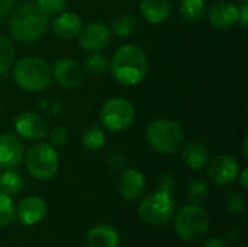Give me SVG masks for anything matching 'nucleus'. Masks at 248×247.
Segmentation results:
<instances>
[{
	"label": "nucleus",
	"mask_w": 248,
	"mask_h": 247,
	"mask_svg": "<svg viewBox=\"0 0 248 247\" xmlns=\"http://www.w3.org/2000/svg\"><path fill=\"white\" fill-rule=\"evenodd\" d=\"M206 13V0H182L180 15L187 22H198Z\"/></svg>",
	"instance_id": "nucleus-22"
},
{
	"label": "nucleus",
	"mask_w": 248,
	"mask_h": 247,
	"mask_svg": "<svg viewBox=\"0 0 248 247\" xmlns=\"http://www.w3.org/2000/svg\"><path fill=\"white\" fill-rule=\"evenodd\" d=\"M238 178H240V182H241V186H243V189H248V182H247L248 169H243V172H241V176H238Z\"/></svg>",
	"instance_id": "nucleus-37"
},
{
	"label": "nucleus",
	"mask_w": 248,
	"mask_h": 247,
	"mask_svg": "<svg viewBox=\"0 0 248 247\" xmlns=\"http://www.w3.org/2000/svg\"><path fill=\"white\" fill-rule=\"evenodd\" d=\"M15 130L20 138L29 141H41L48 135L49 125L42 115L32 111H25L16 116Z\"/></svg>",
	"instance_id": "nucleus-9"
},
{
	"label": "nucleus",
	"mask_w": 248,
	"mask_h": 247,
	"mask_svg": "<svg viewBox=\"0 0 248 247\" xmlns=\"http://www.w3.org/2000/svg\"><path fill=\"white\" fill-rule=\"evenodd\" d=\"M206 166L209 179L217 185H230L240 176V163L230 154H218Z\"/></svg>",
	"instance_id": "nucleus-10"
},
{
	"label": "nucleus",
	"mask_w": 248,
	"mask_h": 247,
	"mask_svg": "<svg viewBox=\"0 0 248 247\" xmlns=\"http://www.w3.org/2000/svg\"><path fill=\"white\" fill-rule=\"evenodd\" d=\"M110 63L106 55L100 52H92L86 60H84V70L87 74L93 77H102L109 71Z\"/></svg>",
	"instance_id": "nucleus-23"
},
{
	"label": "nucleus",
	"mask_w": 248,
	"mask_h": 247,
	"mask_svg": "<svg viewBox=\"0 0 248 247\" xmlns=\"http://www.w3.org/2000/svg\"><path fill=\"white\" fill-rule=\"evenodd\" d=\"M225 205L227 208L235 214V215H240L244 213L246 210V199L243 197V194L237 192V191H231L227 197H225Z\"/></svg>",
	"instance_id": "nucleus-30"
},
{
	"label": "nucleus",
	"mask_w": 248,
	"mask_h": 247,
	"mask_svg": "<svg viewBox=\"0 0 248 247\" xmlns=\"http://www.w3.org/2000/svg\"><path fill=\"white\" fill-rule=\"evenodd\" d=\"M81 144H83V147H86L90 151H97V150L103 148V146L106 144V132L100 127L92 125L83 132Z\"/></svg>",
	"instance_id": "nucleus-24"
},
{
	"label": "nucleus",
	"mask_w": 248,
	"mask_h": 247,
	"mask_svg": "<svg viewBox=\"0 0 248 247\" xmlns=\"http://www.w3.org/2000/svg\"><path fill=\"white\" fill-rule=\"evenodd\" d=\"M173 182H174V179H173V175H170V173H164V175L161 176V179H160V189L171 192Z\"/></svg>",
	"instance_id": "nucleus-34"
},
{
	"label": "nucleus",
	"mask_w": 248,
	"mask_h": 247,
	"mask_svg": "<svg viewBox=\"0 0 248 247\" xmlns=\"http://www.w3.org/2000/svg\"><path fill=\"white\" fill-rule=\"evenodd\" d=\"M109 70L113 79L122 86H137L148 73L147 54L138 45H122L113 54Z\"/></svg>",
	"instance_id": "nucleus-1"
},
{
	"label": "nucleus",
	"mask_w": 248,
	"mask_h": 247,
	"mask_svg": "<svg viewBox=\"0 0 248 247\" xmlns=\"http://www.w3.org/2000/svg\"><path fill=\"white\" fill-rule=\"evenodd\" d=\"M209 195V185L202 181V179H195L190 182L189 188H187V199L195 204V205H201L206 201Z\"/></svg>",
	"instance_id": "nucleus-27"
},
{
	"label": "nucleus",
	"mask_w": 248,
	"mask_h": 247,
	"mask_svg": "<svg viewBox=\"0 0 248 247\" xmlns=\"http://www.w3.org/2000/svg\"><path fill=\"white\" fill-rule=\"evenodd\" d=\"M180 150H182V157H183V162L186 163V166L196 172L206 167V165L211 159V153H209V148L206 147V144H203L202 141H198V140H190V141L185 143Z\"/></svg>",
	"instance_id": "nucleus-18"
},
{
	"label": "nucleus",
	"mask_w": 248,
	"mask_h": 247,
	"mask_svg": "<svg viewBox=\"0 0 248 247\" xmlns=\"http://www.w3.org/2000/svg\"><path fill=\"white\" fill-rule=\"evenodd\" d=\"M174 230L186 243H199L208 234L209 215L201 205H185L174 213Z\"/></svg>",
	"instance_id": "nucleus-4"
},
{
	"label": "nucleus",
	"mask_w": 248,
	"mask_h": 247,
	"mask_svg": "<svg viewBox=\"0 0 248 247\" xmlns=\"http://www.w3.org/2000/svg\"><path fill=\"white\" fill-rule=\"evenodd\" d=\"M48 214V205L46 202L38 197L31 195L20 201L16 210V218L23 226H35L41 223Z\"/></svg>",
	"instance_id": "nucleus-14"
},
{
	"label": "nucleus",
	"mask_w": 248,
	"mask_h": 247,
	"mask_svg": "<svg viewBox=\"0 0 248 247\" xmlns=\"http://www.w3.org/2000/svg\"><path fill=\"white\" fill-rule=\"evenodd\" d=\"M106 163H108V166H109L113 172H122V170L126 169V165H128L126 157H125L122 153H119V151H112V153L106 157Z\"/></svg>",
	"instance_id": "nucleus-32"
},
{
	"label": "nucleus",
	"mask_w": 248,
	"mask_h": 247,
	"mask_svg": "<svg viewBox=\"0 0 248 247\" xmlns=\"http://www.w3.org/2000/svg\"><path fill=\"white\" fill-rule=\"evenodd\" d=\"M137 28V19L135 16L129 13H122L116 16L112 22V32L118 35L119 38H128Z\"/></svg>",
	"instance_id": "nucleus-25"
},
{
	"label": "nucleus",
	"mask_w": 248,
	"mask_h": 247,
	"mask_svg": "<svg viewBox=\"0 0 248 247\" xmlns=\"http://www.w3.org/2000/svg\"><path fill=\"white\" fill-rule=\"evenodd\" d=\"M3 111H4V106H3V103L0 102V115L3 114Z\"/></svg>",
	"instance_id": "nucleus-39"
},
{
	"label": "nucleus",
	"mask_w": 248,
	"mask_h": 247,
	"mask_svg": "<svg viewBox=\"0 0 248 247\" xmlns=\"http://www.w3.org/2000/svg\"><path fill=\"white\" fill-rule=\"evenodd\" d=\"M140 10L150 23L158 25L170 17L173 7L170 0H141Z\"/></svg>",
	"instance_id": "nucleus-20"
},
{
	"label": "nucleus",
	"mask_w": 248,
	"mask_h": 247,
	"mask_svg": "<svg viewBox=\"0 0 248 247\" xmlns=\"http://www.w3.org/2000/svg\"><path fill=\"white\" fill-rule=\"evenodd\" d=\"M52 32L58 39L62 41H70L78 36L81 28H83V20L77 13L73 12H61L57 15L54 19L52 25Z\"/></svg>",
	"instance_id": "nucleus-17"
},
{
	"label": "nucleus",
	"mask_w": 248,
	"mask_h": 247,
	"mask_svg": "<svg viewBox=\"0 0 248 247\" xmlns=\"http://www.w3.org/2000/svg\"><path fill=\"white\" fill-rule=\"evenodd\" d=\"M208 19L217 29H230L238 22V6L228 0H218L211 6Z\"/></svg>",
	"instance_id": "nucleus-15"
},
{
	"label": "nucleus",
	"mask_w": 248,
	"mask_h": 247,
	"mask_svg": "<svg viewBox=\"0 0 248 247\" xmlns=\"http://www.w3.org/2000/svg\"><path fill=\"white\" fill-rule=\"evenodd\" d=\"M78 42L89 52H102L110 42L112 31L103 22H90L81 28Z\"/></svg>",
	"instance_id": "nucleus-11"
},
{
	"label": "nucleus",
	"mask_w": 248,
	"mask_h": 247,
	"mask_svg": "<svg viewBox=\"0 0 248 247\" xmlns=\"http://www.w3.org/2000/svg\"><path fill=\"white\" fill-rule=\"evenodd\" d=\"M49 138V144L54 146V147H60V146H64L68 140V132L65 130V127L62 125H57L54 127L51 131H48V135Z\"/></svg>",
	"instance_id": "nucleus-31"
},
{
	"label": "nucleus",
	"mask_w": 248,
	"mask_h": 247,
	"mask_svg": "<svg viewBox=\"0 0 248 247\" xmlns=\"http://www.w3.org/2000/svg\"><path fill=\"white\" fill-rule=\"evenodd\" d=\"M13 7V0H0V19L7 16Z\"/></svg>",
	"instance_id": "nucleus-36"
},
{
	"label": "nucleus",
	"mask_w": 248,
	"mask_h": 247,
	"mask_svg": "<svg viewBox=\"0 0 248 247\" xmlns=\"http://www.w3.org/2000/svg\"><path fill=\"white\" fill-rule=\"evenodd\" d=\"M16 218V208L12 197L0 192V227L12 224Z\"/></svg>",
	"instance_id": "nucleus-28"
},
{
	"label": "nucleus",
	"mask_w": 248,
	"mask_h": 247,
	"mask_svg": "<svg viewBox=\"0 0 248 247\" xmlns=\"http://www.w3.org/2000/svg\"><path fill=\"white\" fill-rule=\"evenodd\" d=\"M25 165L31 176L39 181H48L55 176L60 166V157L49 143H38L25 153Z\"/></svg>",
	"instance_id": "nucleus-7"
},
{
	"label": "nucleus",
	"mask_w": 248,
	"mask_h": 247,
	"mask_svg": "<svg viewBox=\"0 0 248 247\" xmlns=\"http://www.w3.org/2000/svg\"><path fill=\"white\" fill-rule=\"evenodd\" d=\"M35 4L48 16H57L64 12L67 0H35Z\"/></svg>",
	"instance_id": "nucleus-29"
},
{
	"label": "nucleus",
	"mask_w": 248,
	"mask_h": 247,
	"mask_svg": "<svg viewBox=\"0 0 248 247\" xmlns=\"http://www.w3.org/2000/svg\"><path fill=\"white\" fill-rule=\"evenodd\" d=\"M51 74L54 76L55 82L65 89L78 87L84 77V71H83L81 66L70 57L58 58L54 63Z\"/></svg>",
	"instance_id": "nucleus-12"
},
{
	"label": "nucleus",
	"mask_w": 248,
	"mask_h": 247,
	"mask_svg": "<svg viewBox=\"0 0 248 247\" xmlns=\"http://www.w3.org/2000/svg\"><path fill=\"white\" fill-rule=\"evenodd\" d=\"M238 22L243 25V28H247V25H248L247 1H243V3H241V6H238Z\"/></svg>",
	"instance_id": "nucleus-33"
},
{
	"label": "nucleus",
	"mask_w": 248,
	"mask_h": 247,
	"mask_svg": "<svg viewBox=\"0 0 248 247\" xmlns=\"http://www.w3.org/2000/svg\"><path fill=\"white\" fill-rule=\"evenodd\" d=\"M135 106L125 98H110L100 108V121L112 132L128 130L135 121Z\"/></svg>",
	"instance_id": "nucleus-8"
},
{
	"label": "nucleus",
	"mask_w": 248,
	"mask_h": 247,
	"mask_svg": "<svg viewBox=\"0 0 248 247\" xmlns=\"http://www.w3.org/2000/svg\"><path fill=\"white\" fill-rule=\"evenodd\" d=\"M202 247H230L228 246V243L224 240V239H221V237H212V239H209V240H206Z\"/></svg>",
	"instance_id": "nucleus-35"
},
{
	"label": "nucleus",
	"mask_w": 248,
	"mask_h": 247,
	"mask_svg": "<svg viewBox=\"0 0 248 247\" xmlns=\"http://www.w3.org/2000/svg\"><path fill=\"white\" fill-rule=\"evenodd\" d=\"M49 26V17L36 4L19 6L10 17V35L16 42L32 44L41 39Z\"/></svg>",
	"instance_id": "nucleus-2"
},
{
	"label": "nucleus",
	"mask_w": 248,
	"mask_h": 247,
	"mask_svg": "<svg viewBox=\"0 0 248 247\" xmlns=\"http://www.w3.org/2000/svg\"><path fill=\"white\" fill-rule=\"evenodd\" d=\"M15 58H16V49L13 42L9 38L0 35V74L6 73L13 66Z\"/></svg>",
	"instance_id": "nucleus-26"
},
{
	"label": "nucleus",
	"mask_w": 248,
	"mask_h": 247,
	"mask_svg": "<svg viewBox=\"0 0 248 247\" xmlns=\"http://www.w3.org/2000/svg\"><path fill=\"white\" fill-rule=\"evenodd\" d=\"M232 1H240V3H243V1H247V0H232Z\"/></svg>",
	"instance_id": "nucleus-40"
},
{
	"label": "nucleus",
	"mask_w": 248,
	"mask_h": 247,
	"mask_svg": "<svg viewBox=\"0 0 248 247\" xmlns=\"http://www.w3.org/2000/svg\"><path fill=\"white\" fill-rule=\"evenodd\" d=\"M145 191V176L138 169L122 170L119 179V194L124 199L134 202L142 198Z\"/></svg>",
	"instance_id": "nucleus-16"
},
{
	"label": "nucleus",
	"mask_w": 248,
	"mask_h": 247,
	"mask_svg": "<svg viewBox=\"0 0 248 247\" xmlns=\"http://www.w3.org/2000/svg\"><path fill=\"white\" fill-rule=\"evenodd\" d=\"M147 141L161 154H176L185 144V131L171 119L158 118L147 127Z\"/></svg>",
	"instance_id": "nucleus-5"
},
{
	"label": "nucleus",
	"mask_w": 248,
	"mask_h": 247,
	"mask_svg": "<svg viewBox=\"0 0 248 247\" xmlns=\"http://www.w3.org/2000/svg\"><path fill=\"white\" fill-rule=\"evenodd\" d=\"M121 236L113 226L97 224L92 227L87 233L89 247H119Z\"/></svg>",
	"instance_id": "nucleus-19"
},
{
	"label": "nucleus",
	"mask_w": 248,
	"mask_h": 247,
	"mask_svg": "<svg viewBox=\"0 0 248 247\" xmlns=\"http://www.w3.org/2000/svg\"><path fill=\"white\" fill-rule=\"evenodd\" d=\"M176 202L171 192L158 189L144 197L138 207L140 218L150 226H164L174 217Z\"/></svg>",
	"instance_id": "nucleus-6"
},
{
	"label": "nucleus",
	"mask_w": 248,
	"mask_h": 247,
	"mask_svg": "<svg viewBox=\"0 0 248 247\" xmlns=\"http://www.w3.org/2000/svg\"><path fill=\"white\" fill-rule=\"evenodd\" d=\"M243 247H247V246H243Z\"/></svg>",
	"instance_id": "nucleus-41"
},
{
	"label": "nucleus",
	"mask_w": 248,
	"mask_h": 247,
	"mask_svg": "<svg viewBox=\"0 0 248 247\" xmlns=\"http://www.w3.org/2000/svg\"><path fill=\"white\" fill-rule=\"evenodd\" d=\"M248 135L244 137V140H243V156H244V159H248Z\"/></svg>",
	"instance_id": "nucleus-38"
},
{
	"label": "nucleus",
	"mask_w": 248,
	"mask_h": 247,
	"mask_svg": "<svg viewBox=\"0 0 248 247\" xmlns=\"http://www.w3.org/2000/svg\"><path fill=\"white\" fill-rule=\"evenodd\" d=\"M22 189H23V179L17 172H15L13 169H6L0 175V192L9 197H15L20 194Z\"/></svg>",
	"instance_id": "nucleus-21"
},
{
	"label": "nucleus",
	"mask_w": 248,
	"mask_h": 247,
	"mask_svg": "<svg viewBox=\"0 0 248 247\" xmlns=\"http://www.w3.org/2000/svg\"><path fill=\"white\" fill-rule=\"evenodd\" d=\"M12 76L15 83L26 92H41L51 83V68L39 57H23L13 66Z\"/></svg>",
	"instance_id": "nucleus-3"
},
{
	"label": "nucleus",
	"mask_w": 248,
	"mask_h": 247,
	"mask_svg": "<svg viewBox=\"0 0 248 247\" xmlns=\"http://www.w3.org/2000/svg\"><path fill=\"white\" fill-rule=\"evenodd\" d=\"M25 146L22 138L13 132L0 135V167L15 169L25 159Z\"/></svg>",
	"instance_id": "nucleus-13"
}]
</instances>
